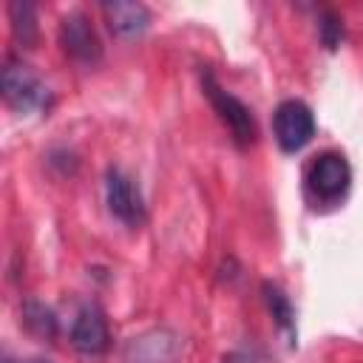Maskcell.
<instances>
[{"label": "cell", "mask_w": 363, "mask_h": 363, "mask_svg": "<svg viewBox=\"0 0 363 363\" xmlns=\"http://www.w3.org/2000/svg\"><path fill=\"white\" fill-rule=\"evenodd\" d=\"M105 201L113 218H119L128 227H139L145 221V201L139 193V184L119 167H108L105 173Z\"/></svg>", "instance_id": "5"}, {"label": "cell", "mask_w": 363, "mask_h": 363, "mask_svg": "<svg viewBox=\"0 0 363 363\" xmlns=\"http://www.w3.org/2000/svg\"><path fill=\"white\" fill-rule=\"evenodd\" d=\"M23 315H26V323L37 332V335H54V329H57V320H54V315H51V309H45V306H40V303H26V309H23Z\"/></svg>", "instance_id": "12"}, {"label": "cell", "mask_w": 363, "mask_h": 363, "mask_svg": "<svg viewBox=\"0 0 363 363\" xmlns=\"http://www.w3.org/2000/svg\"><path fill=\"white\" fill-rule=\"evenodd\" d=\"M340 37H343V26H340L337 14L326 11V14H323V23H320V40L326 43V48H337Z\"/></svg>", "instance_id": "13"}, {"label": "cell", "mask_w": 363, "mask_h": 363, "mask_svg": "<svg viewBox=\"0 0 363 363\" xmlns=\"http://www.w3.org/2000/svg\"><path fill=\"white\" fill-rule=\"evenodd\" d=\"M349 184H352V167L343 153L326 150L312 159V164L306 170V190L312 199L332 204L346 196Z\"/></svg>", "instance_id": "1"}, {"label": "cell", "mask_w": 363, "mask_h": 363, "mask_svg": "<svg viewBox=\"0 0 363 363\" xmlns=\"http://www.w3.org/2000/svg\"><path fill=\"white\" fill-rule=\"evenodd\" d=\"M60 45L77 62H96L102 57V43L82 11H71L60 23Z\"/></svg>", "instance_id": "6"}, {"label": "cell", "mask_w": 363, "mask_h": 363, "mask_svg": "<svg viewBox=\"0 0 363 363\" xmlns=\"http://www.w3.org/2000/svg\"><path fill=\"white\" fill-rule=\"evenodd\" d=\"M102 14L108 20V28L116 37H136L147 28L150 23V11L142 3H125V0H113L102 6Z\"/></svg>", "instance_id": "9"}, {"label": "cell", "mask_w": 363, "mask_h": 363, "mask_svg": "<svg viewBox=\"0 0 363 363\" xmlns=\"http://www.w3.org/2000/svg\"><path fill=\"white\" fill-rule=\"evenodd\" d=\"M26 363H48V360H43V357H34V360H26Z\"/></svg>", "instance_id": "14"}, {"label": "cell", "mask_w": 363, "mask_h": 363, "mask_svg": "<svg viewBox=\"0 0 363 363\" xmlns=\"http://www.w3.org/2000/svg\"><path fill=\"white\" fill-rule=\"evenodd\" d=\"M261 292H264V301H267V309L272 312V318H275V323L284 329V332H289V335H295V309H292V303H289V298H286V292L278 286V284H264L261 286Z\"/></svg>", "instance_id": "11"}, {"label": "cell", "mask_w": 363, "mask_h": 363, "mask_svg": "<svg viewBox=\"0 0 363 363\" xmlns=\"http://www.w3.org/2000/svg\"><path fill=\"white\" fill-rule=\"evenodd\" d=\"M176 354H179V337L170 329H153L128 343L125 363H173Z\"/></svg>", "instance_id": "8"}, {"label": "cell", "mask_w": 363, "mask_h": 363, "mask_svg": "<svg viewBox=\"0 0 363 363\" xmlns=\"http://www.w3.org/2000/svg\"><path fill=\"white\" fill-rule=\"evenodd\" d=\"M3 96H6L9 108H14L17 113H31L45 105L48 91L28 65L9 60L3 68Z\"/></svg>", "instance_id": "4"}, {"label": "cell", "mask_w": 363, "mask_h": 363, "mask_svg": "<svg viewBox=\"0 0 363 363\" xmlns=\"http://www.w3.org/2000/svg\"><path fill=\"white\" fill-rule=\"evenodd\" d=\"M201 85H204V94H207V99L213 102L218 119L230 128L233 139H235L238 145H250V142L255 139V119H252V111H250L238 96H233L230 91H224V88L216 82V77H213L210 71L201 77Z\"/></svg>", "instance_id": "3"}, {"label": "cell", "mask_w": 363, "mask_h": 363, "mask_svg": "<svg viewBox=\"0 0 363 363\" xmlns=\"http://www.w3.org/2000/svg\"><path fill=\"white\" fill-rule=\"evenodd\" d=\"M9 20H11V34L17 45L31 48L37 43V11L28 0H11L9 3Z\"/></svg>", "instance_id": "10"}, {"label": "cell", "mask_w": 363, "mask_h": 363, "mask_svg": "<svg viewBox=\"0 0 363 363\" xmlns=\"http://www.w3.org/2000/svg\"><path fill=\"white\" fill-rule=\"evenodd\" d=\"M71 346L79 354H88V357H99V354L108 352L111 332H108V320H105L99 306L88 303L77 312L74 326H71Z\"/></svg>", "instance_id": "7"}, {"label": "cell", "mask_w": 363, "mask_h": 363, "mask_svg": "<svg viewBox=\"0 0 363 363\" xmlns=\"http://www.w3.org/2000/svg\"><path fill=\"white\" fill-rule=\"evenodd\" d=\"M272 133L281 150L295 153L315 136V113L301 99H284L272 113Z\"/></svg>", "instance_id": "2"}]
</instances>
